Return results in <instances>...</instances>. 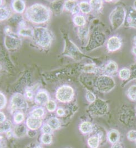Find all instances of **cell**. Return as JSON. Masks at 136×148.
Segmentation results:
<instances>
[{"label":"cell","instance_id":"obj_19","mask_svg":"<svg viewBox=\"0 0 136 148\" xmlns=\"http://www.w3.org/2000/svg\"><path fill=\"white\" fill-rule=\"evenodd\" d=\"M100 144L99 139L96 135L92 136L87 140V144L90 148H98Z\"/></svg>","mask_w":136,"mask_h":148},{"label":"cell","instance_id":"obj_20","mask_svg":"<svg viewBox=\"0 0 136 148\" xmlns=\"http://www.w3.org/2000/svg\"><path fill=\"white\" fill-rule=\"evenodd\" d=\"M14 135L17 138H21L26 135V134H27V130L26 126L21 125L19 126H17L14 130Z\"/></svg>","mask_w":136,"mask_h":148},{"label":"cell","instance_id":"obj_46","mask_svg":"<svg viewBox=\"0 0 136 148\" xmlns=\"http://www.w3.org/2000/svg\"><path fill=\"white\" fill-rule=\"evenodd\" d=\"M42 148L41 147H40V146H37V147H36L35 148Z\"/></svg>","mask_w":136,"mask_h":148},{"label":"cell","instance_id":"obj_30","mask_svg":"<svg viewBox=\"0 0 136 148\" xmlns=\"http://www.w3.org/2000/svg\"><path fill=\"white\" fill-rule=\"evenodd\" d=\"M18 34L22 36L30 37V36H33V31L31 30L30 29L22 27L20 30H19Z\"/></svg>","mask_w":136,"mask_h":148},{"label":"cell","instance_id":"obj_23","mask_svg":"<svg viewBox=\"0 0 136 148\" xmlns=\"http://www.w3.org/2000/svg\"><path fill=\"white\" fill-rule=\"evenodd\" d=\"M127 95L131 100L136 101V85H132L129 88Z\"/></svg>","mask_w":136,"mask_h":148},{"label":"cell","instance_id":"obj_4","mask_svg":"<svg viewBox=\"0 0 136 148\" xmlns=\"http://www.w3.org/2000/svg\"><path fill=\"white\" fill-rule=\"evenodd\" d=\"M116 86L114 79L108 75L99 76L96 82V88L102 92H108L112 90Z\"/></svg>","mask_w":136,"mask_h":148},{"label":"cell","instance_id":"obj_49","mask_svg":"<svg viewBox=\"0 0 136 148\" xmlns=\"http://www.w3.org/2000/svg\"></svg>","mask_w":136,"mask_h":148},{"label":"cell","instance_id":"obj_42","mask_svg":"<svg viewBox=\"0 0 136 148\" xmlns=\"http://www.w3.org/2000/svg\"><path fill=\"white\" fill-rule=\"evenodd\" d=\"M65 110L63 109L59 108V109H57V114L58 115V116H63L65 115Z\"/></svg>","mask_w":136,"mask_h":148},{"label":"cell","instance_id":"obj_2","mask_svg":"<svg viewBox=\"0 0 136 148\" xmlns=\"http://www.w3.org/2000/svg\"><path fill=\"white\" fill-rule=\"evenodd\" d=\"M33 31V37L37 44L45 48L51 45L52 38L51 34L47 29L38 27L35 28Z\"/></svg>","mask_w":136,"mask_h":148},{"label":"cell","instance_id":"obj_5","mask_svg":"<svg viewBox=\"0 0 136 148\" xmlns=\"http://www.w3.org/2000/svg\"><path fill=\"white\" fill-rule=\"evenodd\" d=\"M74 94V90L72 87L67 85H64L57 89L56 97L60 102L68 103L72 100Z\"/></svg>","mask_w":136,"mask_h":148},{"label":"cell","instance_id":"obj_25","mask_svg":"<svg viewBox=\"0 0 136 148\" xmlns=\"http://www.w3.org/2000/svg\"><path fill=\"white\" fill-rule=\"evenodd\" d=\"M79 7L80 10L84 14H88L92 10L91 5L87 2H82L80 3Z\"/></svg>","mask_w":136,"mask_h":148},{"label":"cell","instance_id":"obj_34","mask_svg":"<svg viewBox=\"0 0 136 148\" xmlns=\"http://www.w3.org/2000/svg\"><path fill=\"white\" fill-rule=\"evenodd\" d=\"M86 98L87 100L91 103H94L96 100V97L95 94L90 91H87L86 94Z\"/></svg>","mask_w":136,"mask_h":148},{"label":"cell","instance_id":"obj_32","mask_svg":"<svg viewBox=\"0 0 136 148\" xmlns=\"http://www.w3.org/2000/svg\"><path fill=\"white\" fill-rule=\"evenodd\" d=\"M77 5V1H67L65 3V8L68 11H72L73 8Z\"/></svg>","mask_w":136,"mask_h":148},{"label":"cell","instance_id":"obj_15","mask_svg":"<svg viewBox=\"0 0 136 148\" xmlns=\"http://www.w3.org/2000/svg\"><path fill=\"white\" fill-rule=\"evenodd\" d=\"M93 131L96 134L95 135L97 136L99 139L101 144H103V143L106 142V139L107 138V135L106 134V131L104 130L103 127H94Z\"/></svg>","mask_w":136,"mask_h":148},{"label":"cell","instance_id":"obj_27","mask_svg":"<svg viewBox=\"0 0 136 148\" xmlns=\"http://www.w3.org/2000/svg\"><path fill=\"white\" fill-rule=\"evenodd\" d=\"M41 140L44 144H51L52 143V136L51 134H44L41 138Z\"/></svg>","mask_w":136,"mask_h":148},{"label":"cell","instance_id":"obj_17","mask_svg":"<svg viewBox=\"0 0 136 148\" xmlns=\"http://www.w3.org/2000/svg\"><path fill=\"white\" fill-rule=\"evenodd\" d=\"M12 8L16 12L21 14L26 8L25 3L23 1H14L12 2Z\"/></svg>","mask_w":136,"mask_h":148},{"label":"cell","instance_id":"obj_35","mask_svg":"<svg viewBox=\"0 0 136 148\" xmlns=\"http://www.w3.org/2000/svg\"><path fill=\"white\" fill-rule=\"evenodd\" d=\"M56 103L53 100H50L46 104V108L50 112H53L56 109Z\"/></svg>","mask_w":136,"mask_h":148},{"label":"cell","instance_id":"obj_33","mask_svg":"<svg viewBox=\"0 0 136 148\" xmlns=\"http://www.w3.org/2000/svg\"><path fill=\"white\" fill-rule=\"evenodd\" d=\"M0 12H1V21H3L7 19L9 17L10 12H8L6 8H0Z\"/></svg>","mask_w":136,"mask_h":148},{"label":"cell","instance_id":"obj_48","mask_svg":"<svg viewBox=\"0 0 136 148\" xmlns=\"http://www.w3.org/2000/svg\"></svg>","mask_w":136,"mask_h":148},{"label":"cell","instance_id":"obj_21","mask_svg":"<svg viewBox=\"0 0 136 148\" xmlns=\"http://www.w3.org/2000/svg\"><path fill=\"white\" fill-rule=\"evenodd\" d=\"M47 124L51 126L52 130H54L58 129L61 126V123L59 120L56 117L50 119L48 121Z\"/></svg>","mask_w":136,"mask_h":148},{"label":"cell","instance_id":"obj_13","mask_svg":"<svg viewBox=\"0 0 136 148\" xmlns=\"http://www.w3.org/2000/svg\"><path fill=\"white\" fill-rule=\"evenodd\" d=\"M120 139V133L117 130H111L107 134V139L112 144L118 143Z\"/></svg>","mask_w":136,"mask_h":148},{"label":"cell","instance_id":"obj_16","mask_svg":"<svg viewBox=\"0 0 136 148\" xmlns=\"http://www.w3.org/2000/svg\"><path fill=\"white\" fill-rule=\"evenodd\" d=\"M94 127L89 121H84L80 125V130L84 134H90L93 132Z\"/></svg>","mask_w":136,"mask_h":148},{"label":"cell","instance_id":"obj_1","mask_svg":"<svg viewBox=\"0 0 136 148\" xmlns=\"http://www.w3.org/2000/svg\"><path fill=\"white\" fill-rule=\"evenodd\" d=\"M26 18L35 23H44L50 18V12L45 6L36 3L28 8L26 11Z\"/></svg>","mask_w":136,"mask_h":148},{"label":"cell","instance_id":"obj_38","mask_svg":"<svg viewBox=\"0 0 136 148\" xmlns=\"http://www.w3.org/2000/svg\"><path fill=\"white\" fill-rule=\"evenodd\" d=\"M96 66L93 64H89L86 65L84 67V71L87 73H93L96 70Z\"/></svg>","mask_w":136,"mask_h":148},{"label":"cell","instance_id":"obj_11","mask_svg":"<svg viewBox=\"0 0 136 148\" xmlns=\"http://www.w3.org/2000/svg\"><path fill=\"white\" fill-rule=\"evenodd\" d=\"M42 124V118H37L30 116L27 119L26 125L27 127L32 130H36L39 129Z\"/></svg>","mask_w":136,"mask_h":148},{"label":"cell","instance_id":"obj_14","mask_svg":"<svg viewBox=\"0 0 136 148\" xmlns=\"http://www.w3.org/2000/svg\"><path fill=\"white\" fill-rule=\"evenodd\" d=\"M127 22L129 26L136 29V10L132 8L129 10L127 17Z\"/></svg>","mask_w":136,"mask_h":148},{"label":"cell","instance_id":"obj_6","mask_svg":"<svg viewBox=\"0 0 136 148\" xmlns=\"http://www.w3.org/2000/svg\"><path fill=\"white\" fill-rule=\"evenodd\" d=\"M89 110L94 115L102 116L107 112L108 110V106L105 101L98 99L91 104L89 108Z\"/></svg>","mask_w":136,"mask_h":148},{"label":"cell","instance_id":"obj_18","mask_svg":"<svg viewBox=\"0 0 136 148\" xmlns=\"http://www.w3.org/2000/svg\"><path fill=\"white\" fill-rule=\"evenodd\" d=\"M118 68L117 64L114 61H111L106 65L105 70L107 74H114L117 71Z\"/></svg>","mask_w":136,"mask_h":148},{"label":"cell","instance_id":"obj_24","mask_svg":"<svg viewBox=\"0 0 136 148\" xmlns=\"http://www.w3.org/2000/svg\"><path fill=\"white\" fill-rule=\"evenodd\" d=\"M45 114L44 109L42 108H37L33 110L31 112V116L37 118H42Z\"/></svg>","mask_w":136,"mask_h":148},{"label":"cell","instance_id":"obj_37","mask_svg":"<svg viewBox=\"0 0 136 148\" xmlns=\"http://www.w3.org/2000/svg\"><path fill=\"white\" fill-rule=\"evenodd\" d=\"M127 137L129 140H136V130H130L127 134Z\"/></svg>","mask_w":136,"mask_h":148},{"label":"cell","instance_id":"obj_9","mask_svg":"<svg viewBox=\"0 0 136 148\" xmlns=\"http://www.w3.org/2000/svg\"><path fill=\"white\" fill-rule=\"evenodd\" d=\"M122 46L121 39L117 36H112L110 37L107 44V47L108 51L114 52L118 50Z\"/></svg>","mask_w":136,"mask_h":148},{"label":"cell","instance_id":"obj_47","mask_svg":"<svg viewBox=\"0 0 136 148\" xmlns=\"http://www.w3.org/2000/svg\"><path fill=\"white\" fill-rule=\"evenodd\" d=\"M71 148V147H70V148Z\"/></svg>","mask_w":136,"mask_h":148},{"label":"cell","instance_id":"obj_28","mask_svg":"<svg viewBox=\"0 0 136 148\" xmlns=\"http://www.w3.org/2000/svg\"><path fill=\"white\" fill-rule=\"evenodd\" d=\"M90 3L92 10L95 11H99L102 8L103 2L102 1H90Z\"/></svg>","mask_w":136,"mask_h":148},{"label":"cell","instance_id":"obj_45","mask_svg":"<svg viewBox=\"0 0 136 148\" xmlns=\"http://www.w3.org/2000/svg\"><path fill=\"white\" fill-rule=\"evenodd\" d=\"M134 6H135V9L136 10V1H135V3H134Z\"/></svg>","mask_w":136,"mask_h":148},{"label":"cell","instance_id":"obj_22","mask_svg":"<svg viewBox=\"0 0 136 148\" xmlns=\"http://www.w3.org/2000/svg\"><path fill=\"white\" fill-rule=\"evenodd\" d=\"M131 75V71L128 68H123L119 72V76L121 79L127 80Z\"/></svg>","mask_w":136,"mask_h":148},{"label":"cell","instance_id":"obj_39","mask_svg":"<svg viewBox=\"0 0 136 148\" xmlns=\"http://www.w3.org/2000/svg\"><path fill=\"white\" fill-rule=\"evenodd\" d=\"M0 99H1V106H0V108H1V109H3L6 106L7 100H6V97L2 92L0 93Z\"/></svg>","mask_w":136,"mask_h":148},{"label":"cell","instance_id":"obj_36","mask_svg":"<svg viewBox=\"0 0 136 148\" xmlns=\"http://www.w3.org/2000/svg\"><path fill=\"white\" fill-rule=\"evenodd\" d=\"M24 115L22 112H17L14 116V121L16 124H20L24 120Z\"/></svg>","mask_w":136,"mask_h":148},{"label":"cell","instance_id":"obj_41","mask_svg":"<svg viewBox=\"0 0 136 148\" xmlns=\"http://www.w3.org/2000/svg\"><path fill=\"white\" fill-rule=\"evenodd\" d=\"M26 95L29 99H32V97H33V92L31 90H27L26 91Z\"/></svg>","mask_w":136,"mask_h":148},{"label":"cell","instance_id":"obj_31","mask_svg":"<svg viewBox=\"0 0 136 148\" xmlns=\"http://www.w3.org/2000/svg\"><path fill=\"white\" fill-rule=\"evenodd\" d=\"M78 34L81 40H86L87 38L88 35V29L87 28L82 27L78 30Z\"/></svg>","mask_w":136,"mask_h":148},{"label":"cell","instance_id":"obj_3","mask_svg":"<svg viewBox=\"0 0 136 148\" xmlns=\"http://www.w3.org/2000/svg\"><path fill=\"white\" fill-rule=\"evenodd\" d=\"M126 12L125 9L121 6H118L114 9L109 15V20L114 30L121 27L125 21Z\"/></svg>","mask_w":136,"mask_h":148},{"label":"cell","instance_id":"obj_44","mask_svg":"<svg viewBox=\"0 0 136 148\" xmlns=\"http://www.w3.org/2000/svg\"><path fill=\"white\" fill-rule=\"evenodd\" d=\"M111 148H124L123 146L122 145V144L120 143H117L114 144H113L112 147Z\"/></svg>","mask_w":136,"mask_h":148},{"label":"cell","instance_id":"obj_43","mask_svg":"<svg viewBox=\"0 0 136 148\" xmlns=\"http://www.w3.org/2000/svg\"><path fill=\"white\" fill-rule=\"evenodd\" d=\"M6 120V116L5 115L3 114V112H0V123H2L4 121H5Z\"/></svg>","mask_w":136,"mask_h":148},{"label":"cell","instance_id":"obj_29","mask_svg":"<svg viewBox=\"0 0 136 148\" xmlns=\"http://www.w3.org/2000/svg\"><path fill=\"white\" fill-rule=\"evenodd\" d=\"M12 124L10 121H6L1 123V132H8L10 131Z\"/></svg>","mask_w":136,"mask_h":148},{"label":"cell","instance_id":"obj_8","mask_svg":"<svg viewBox=\"0 0 136 148\" xmlns=\"http://www.w3.org/2000/svg\"><path fill=\"white\" fill-rule=\"evenodd\" d=\"M63 54L72 57V58L77 59L78 57L80 56L81 53L79 51L76 46L69 41L68 42H66V46Z\"/></svg>","mask_w":136,"mask_h":148},{"label":"cell","instance_id":"obj_10","mask_svg":"<svg viewBox=\"0 0 136 148\" xmlns=\"http://www.w3.org/2000/svg\"><path fill=\"white\" fill-rule=\"evenodd\" d=\"M5 45L8 49H15L17 48L21 43L20 40L13 35H8L5 38Z\"/></svg>","mask_w":136,"mask_h":148},{"label":"cell","instance_id":"obj_26","mask_svg":"<svg viewBox=\"0 0 136 148\" xmlns=\"http://www.w3.org/2000/svg\"><path fill=\"white\" fill-rule=\"evenodd\" d=\"M73 22L77 26L82 27L86 23V20L83 16L76 15L73 18Z\"/></svg>","mask_w":136,"mask_h":148},{"label":"cell","instance_id":"obj_7","mask_svg":"<svg viewBox=\"0 0 136 148\" xmlns=\"http://www.w3.org/2000/svg\"><path fill=\"white\" fill-rule=\"evenodd\" d=\"M11 107L13 111L16 110L26 109L27 108V103L24 97L20 94L13 96L11 101Z\"/></svg>","mask_w":136,"mask_h":148},{"label":"cell","instance_id":"obj_12","mask_svg":"<svg viewBox=\"0 0 136 148\" xmlns=\"http://www.w3.org/2000/svg\"><path fill=\"white\" fill-rule=\"evenodd\" d=\"M49 101V96L45 91H39L35 97V101L39 105H46Z\"/></svg>","mask_w":136,"mask_h":148},{"label":"cell","instance_id":"obj_40","mask_svg":"<svg viewBox=\"0 0 136 148\" xmlns=\"http://www.w3.org/2000/svg\"><path fill=\"white\" fill-rule=\"evenodd\" d=\"M42 130L44 134H51L53 130L48 124H46L42 126Z\"/></svg>","mask_w":136,"mask_h":148}]
</instances>
